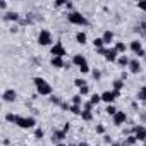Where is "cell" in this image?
<instances>
[{"label":"cell","mask_w":146,"mask_h":146,"mask_svg":"<svg viewBox=\"0 0 146 146\" xmlns=\"http://www.w3.org/2000/svg\"><path fill=\"white\" fill-rule=\"evenodd\" d=\"M33 83H35V86H36V93H38L40 96H52L53 88H52V84H50L46 79H43V78H35Z\"/></svg>","instance_id":"obj_1"},{"label":"cell","mask_w":146,"mask_h":146,"mask_svg":"<svg viewBox=\"0 0 146 146\" xmlns=\"http://www.w3.org/2000/svg\"><path fill=\"white\" fill-rule=\"evenodd\" d=\"M67 21L70 24H74V26H88V19L84 17V14L78 12V11H72V12H67Z\"/></svg>","instance_id":"obj_2"},{"label":"cell","mask_w":146,"mask_h":146,"mask_svg":"<svg viewBox=\"0 0 146 146\" xmlns=\"http://www.w3.org/2000/svg\"><path fill=\"white\" fill-rule=\"evenodd\" d=\"M16 125L21 127V129H33V127H36V119L35 117H21L19 115Z\"/></svg>","instance_id":"obj_3"},{"label":"cell","mask_w":146,"mask_h":146,"mask_svg":"<svg viewBox=\"0 0 146 146\" xmlns=\"http://www.w3.org/2000/svg\"><path fill=\"white\" fill-rule=\"evenodd\" d=\"M52 43H53L52 33H50L48 29H41L40 35H38V45H41V46H50ZM52 46H53V45H52Z\"/></svg>","instance_id":"obj_4"},{"label":"cell","mask_w":146,"mask_h":146,"mask_svg":"<svg viewBox=\"0 0 146 146\" xmlns=\"http://www.w3.org/2000/svg\"><path fill=\"white\" fill-rule=\"evenodd\" d=\"M102 95V102H105L107 105H113V102L119 98V95H120V91H113V90H107V91H103V93H100Z\"/></svg>","instance_id":"obj_5"},{"label":"cell","mask_w":146,"mask_h":146,"mask_svg":"<svg viewBox=\"0 0 146 146\" xmlns=\"http://www.w3.org/2000/svg\"><path fill=\"white\" fill-rule=\"evenodd\" d=\"M50 55H52V57H60V58H64V57L67 55V50H65V46H64L60 41H57V43L50 48Z\"/></svg>","instance_id":"obj_6"},{"label":"cell","mask_w":146,"mask_h":146,"mask_svg":"<svg viewBox=\"0 0 146 146\" xmlns=\"http://www.w3.org/2000/svg\"><path fill=\"white\" fill-rule=\"evenodd\" d=\"M81 117H83V120H86V122L93 120V105H91V102H88V103L83 105V113H81Z\"/></svg>","instance_id":"obj_7"},{"label":"cell","mask_w":146,"mask_h":146,"mask_svg":"<svg viewBox=\"0 0 146 146\" xmlns=\"http://www.w3.org/2000/svg\"><path fill=\"white\" fill-rule=\"evenodd\" d=\"M132 134L137 137V141H143V143L146 141V127L144 125H139V124L134 125L132 127Z\"/></svg>","instance_id":"obj_8"},{"label":"cell","mask_w":146,"mask_h":146,"mask_svg":"<svg viewBox=\"0 0 146 146\" xmlns=\"http://www.w3.org/2000/svg\"><path fill=\"white\" fill-rule=\"evenodd\" d=\"M112 120H113V125L120 127V125H124V124H125V120H127V115H125V112L119 110V112H117V113L112 117Z\"/></svg>","instance_id":"obj_9"},{"label":"cell","mask_w":146,"mask_h":146,"mask_svg":"<svg viewBox=\"0 0 146 146\" xmlns=\"http://www.w3.org/2000/svg\"><path fill=\"white\" fill-rule=\"evenodd\" d=\"M2 98H4V102L12 103V102L17 100V91H16V90H5L4 95H2Z\"/></svg>","instance_id":"obj_10"},{"label":"cell","mask_w":146,"mask_h":146,"mask_svg":"<svg viewBox=\"0 0 146 146\" xmlns=\"http://www.w3.org/2000/svg\"><path fill=\"white\" fill-rule=\"evenodd\" d=\"M103 57H105V60H107V62H117L119 53H117V50H115V48H107Z\"/></svg>","instance_id":"obj_11"},{"label":"cell","mask_w":146,"mask_h":146,"mask_svg":"<svg viewBox=\"0 0 146 146\" xmlns=\"http://www.w3.org/2000/svg\"><path fill=\"white\" fill-rule=\"evenodd\" d=\"M65 137H67V132H65L64 129H60V131H58V129H55V131H53V137H52V141L58 144V143L65 141Z\"/></svg>","instance_id":"obj_12"},{"label":"cell","mask_w":146,"mask_h":146,"mask_svg":"<svg viewBox=\"0 0 146 146\" xmlns=\"http://www.w3.org/2000/svg\"><path fill=\"white\" fill-rule=\"evenodd\" d=\"M129 72H131V74H139V72H141V62L137 58H131V62H129Z\"/></svg>","instance_id":"obj_13"},{"label":"cell","mask_w":146,"mask_h":146,"mask_svg":"<svg viewBox=\"0 0 146 146\" xmlns=\"http://www.w3.org/2000/svg\"><path fill=\"white\" fill-rule=\"evenodd\" d=\"M72 64L78 65V67H83L84 64H88V60H86V57L83 53H76L74 57H72Z\"/></svg>","instance_id":"obj_14"},{"label":"cell","mask_w":146,"mask_h":146,"mask_svg":"<svg viewBox=\"0 0 146 146\" xmlns=\"http://www.w3.org/2000/svg\"><path fill=\"white\" fill-rule=\"evenodd\" d=\"M50 64H52V67H55V69H64V67L67 65V64L64 62V58H60V57H52Z\"/></svg>","instance_id":"obj_15"},{"label":"cell","mask_w":146,"mask_h":146,"mask_svg":"<svg viewBox=\"0 0 146 146\" xmlns=\"http://www.w3.org/2000/svg\"><path fill=\"white\" fill-rule=\"evenodd\" d=\"M76 41H78L79 45H86V41H88V35H86L84 31H78V33H76Z\"/></svg>","instance_id":"obj_16"},{"label":"cell","mask_w":146,"mask_h":146,"mask_svg":"<svg viewBox=\"0 0 146 146\" xmlns=\"http://www.w3.org/2000/svg\"><path fill=\"white\" fill-rule=\"evenodd\" d=\"M5 19L7 21H14V23H21V14L19 12H7Z\"/></svg>","instance_id":"obj_17"},{"label":"cell","mask_w":146,"mask_h":146,"mask_svg":"<svg viewBox=\"0 0 146 146\" xmlns=\"http://www.w3.org/2000/svg\"><path fill=\"white\" fill-rule=\"evenodd\" d=\"M102 38H103V41H105V45H110L112 41H113V31H110V29H107L103 35H102Z\"/></svg>","instance_id":"obj_18"},{"label":"cell","mask_w":146,"mask_h":146,"mask_svg":"<svg viewBox=\"0 0 146 146\" xmlns=\"http://www.w3.org/2000/svg\"><path fill=\"white\" fill-rule=\"evenodd\" d=\"M129 48L132 50V53L136 55L137 52H141L143 50V45H141V41H137V40H134V41H131V45H129Z\"/></svg>","instance_id":"obj_19"},{"label":"cell","mask_w":146,"mask_h":146,"mask_svg":"<svg viewBox=\"0 0 146 146\" xmlns=\"http://www.w3.org/2000/svg\"><path fill=\"white\" fill-rule=\"evenodd\" d=\"M115 50H117V53L119 55H124L125 53V50H127V45L124 43V41H115V46H113Z\"/></svg>","instance_id":"obj_20"},{"label":"cell","mask_w":146,"mask_h":146,"mask_svg":"<svg viewBox=\"0 0 146 146\" xmlns=\"http://www.w3.org/2000/svg\"><path fill=\"white\" fill-rule=\"evenodd\" d=\"M129 62H131V58L127 55H119V58H117V64L120 67H129Z\"/></svg>","instance_id":"obj_21"},{"label":"cell","mask_w":146,"mask_h":146,"mask_svg":"<svg viewBox=\"0 0 146 146\" xmlns=\"http://www.w3.org/2000/svg\"><path fill=\"white\" fill-rule=\"evenodd\" d=\"M136 98H137L139 102H146V86H143V88H139V91H137V95H136Z\"/></svg>","instance_id":"obj_22"},{"label":"cell","mask_w":146,"mask_h":146,"mask_svg":"<svg viewBox=\"0 0 146 146\" xmlns=\"http://www.w3.org/2000/svg\"><path fill=\"white\" fill-rule=\"evenodd\" d=\"M112 88H113V91H120V90L124 88V81H122V79H115V81L112 83Z\"/></svg>","instance_id":"obj_23"},{"label":"cell","mask_w":146,"mask_h":146,"mask_svg":"<svg viewBox=\"0 0 146 146\" xmlns=\"http://www.w3.org/2000/svg\"><path fill=\"white\" fill-rule=\"evenodd\" d=\"M93 45H95V48H96V50L105 48V41H103V38H95V40H93Z\"/></svg>","instance_id":"obj_24"},{"label":"cell","mask_w":146,"mask_h":146,"mask_svg":"<svg viewBox=\"0 0 146 146\" xmlns=\"http://www.w3.org/2000/svg\"><path fill=\"white\" fill-rule=\"evenodd\" d=\"M70 105L83 107V96H81V95H74V96H72V103H70Z\"/></svg>","instance_id":"obj_25"},{"label":"cell","mask_w":146,"mask_h":146,"mask_svg":"<svg viewBox=\"0 0 146 146\" xmlns=\"http://www.w3.org/2000/svg\"><path fill=\"white\" fill-rule=\"evenodd\" d=\"M90 102H91V105L95 107V105H98L100 102H102V95H98V93H95V95H91V98H90Z\"/></svg>","instance_id":"obj_26"},{"label":"cell","mask_w":146,"mask_h":146,"mask_svg":"<svg viewBox=\"0 0 146 146\" xmlns=\"http://www.w3.org/2000/svg\"><path fill=\"white\" fill-rule=\"evenodd\" d=\"M17 117H19V115H16V113H12V112H11V113H7V115H5V120H7V122H11V124H16V122H17Z\"/></svg>","instance_id":"obj_27"},{"label":"cell","mask_w":146,"mask_h":146,"mask_svg":"<svg viewBox=\"0 0 146 146\" xmlns=\"http://www.w3.org/2000/svg\"><path fill=\"white\" fill-rule=\"evenodd\" d=\"M70 113H74V115H81L83 113V108L81 107H78V105H70Z\"/></svg>","instance_id":"obj_28"},{"label":"cell","mask_w":146,"mask_h":146,"mask_svg":"<svg viewBox=\"0 0 146 146\" xmlns=\"http://www.w3.org/2000/svg\"><path fill=\"white\" fill-rule=\"evenodd\" d=\"M105 112H107L108 115H112V117H113V115H115V113H117L119 110L115 108V105H107V108H105Z\"/></svg>","instance_id":"obj_29"},{"label":"cell","mask_w":146,"mask_h":146,"mask_svg":"<svg viewBox=\"0 0 146 146\" xmlns=\"http://www.w3.org/2000/svg\"><path fill=\"white\" fill-rule=\"evenodd\" d=\"M124 143H127V144H131V146H132V144H136V143H137V137H136L134 134H129V136H127V139H125Z\"/></svg>","instance_id":"obj_30"},{"label":"cell","mask_w":146,"mask_h":146,"mask_svg":"<svg viewBox=\"0 0 146 146\" xmlns=\"http://www.w3.org/2000/svg\"><path fill=\"white\" fill-rule=\"evenodd\" d=\"M43 136H45V131H43L41 127H36V129H35V137H36V139H41Z\"/></svg>","instance_id":"obj_31"},{"label":"cell","mask_w":146,"mask_h":146,"mask_svg":"<svg viewBox=\"0 0 146 146\" xmlns=\"http://www.w3.org/2000/svg\"><path fill=\"white\" fill-rule=\"evenodd\" d=\"M74 86L83 88V86H86V81H84V79H81V78H78V79H74Z\"/></svg>","instance_id":"obj_32"},{"label":"cell","mask_w":146,"mask_h":146,"mask_svg":"<svg viewBox=\"0 0 146 146\" xmlns=\"http://www.w3.org/2000/svg\"><path fill=\"white\" fill-rule=\"evenodd\" d=\"M79 95H81V96H88V95H90V88H88V84L83 86V88H79Z\"/></svg>","instance_id":"obj_33"},{"label":"cell","mask_w":146,"mask_h":146,"mask_svg":"<svg viewBox=\"0 0 146 146\" xmlns=\"http://www.w3.org/2000/svg\"><path fill=\"white\" fill-rule=\"evenodd\" d=\"M50 102H52L53 105H58V107H60V105L64 103V102H62V100H60L58 96H50Z\"/></svg>","instance_id":"obj_34"},{"label":"cell","mask_w":146,"mask_h":146,"mask_svg":"<svg viewBox=\"0 0 146 146\" xmlns=\"http://www.w3.org/2000/svg\"><path fill=\"white\" fill-rule=\"evenodd\" d=\"M90 70H91V69H90V65H88V64H84L83 67H79V72H81V74H88Z\"/></svg>","instance_id":"obj_35"},{"label":"cell","mask_w":146,"mask_h":146,"mask_svg":"<svg viewBox=\"0 0 146 146\" xmlns=\"http://www.w3.org/2000/svg\"><path fill=\"white\" fill-rule=\"evenodd\" d=\"M137 9L146 12V0H141V2H137Z\"/></svg>","instance_id":"obj_36"},{"label":"cell","mask_w":146,"mask_h":146,"mask_svg":"<svg viewBox=\"0 0 146 146\" xmlns=\"http://www.w3.org/2000/svg\"><path fill=\"white\" fill-rule=\"evenodd\" d=\"M91 74H93V79H96V81H98V79L102 78V72H100V70H96V69H95V70L91 72Z\"/></svg>","instance_id":"obj_37"},{"label":"cell","mask_w":146,"mask_h":146,"mask_svg":"<svg viewBox=\"0 0 146 146\" xmlns=\"http://www.w3.org/2000/svg\"><path fill=\"white\" fill-rule=\"evenodd\" d=\"M96 132H98V134H103V132H105V127H103L102 124H98V125H96Z\"/></svg>","instance_id":"obj_38"},{"label":"cell","mask_w":146,"mask_h":146,"mask_svg":"<svg viewBox=\"0 0 146 146\" xmlns=\"http://www.w3.org/2000/svg\"><path fill=\"white\" fill-rule=\"evenodd\" d=\"M103 141H105L107 144H113V141H112V137H110V136H107V134L103 136Z\"/></svg>","instance_id":"obj_39"},{"label":"cell","mask_w":146,"mask_h":146,"mask_svg":"<svg viewBox=\"0 0 146 146\" xmlns=\"http://www.w3.org/2000/svg\"><path fill=\"white\" fill-rule=\"evenodd\" d=\"M65 7H67V11H69V12L74 11V4H72V2H67V4H65Z\"/></svg>","instance_id":"obj_40"},{"label":"cell","mask_w":146,"mask_h":146,"mask_svg":"<svg viewBox=\"0 0 146 146\" xmlns=\"http://www.w3.org/2000/svg\"><path fill=\"white\" fill-rule=\"evenodd\" d=\"M136 55H137V57H136V58H141V57H143V58H144V57H146V52H144V50H141V52H137V53H136Z\"/></svg>","instance_id":"obj_41"},{"label":"cell","mask_w":146,"mask_h":146,"mask_svg":"<svg viewBox=\"0 0 146 146\" xmlns=\"http://www.w3.org/2000/svg\"><path fill=\"white\" fill-rule=\"evenodd\" d=\"M0 9L5 11V9H7V2H4V0H2V2H0Z\"/></svg>","instance_id":"obj_42"},{"label":"cell","mask_w":146,"mask_h":146,"mask_svg":"<svg viewBox=\"0 0 146 146\" xmlns=\"http://www.w3.org/2000/svg\"><path fill=\"white\" fill-rule=\"evenodd\" d=\"M60 108H62V110H69V108H70V105H67V103H62V105H60Z\"/></svg>","instance_id":"obj_43"},{"label":"cell","mask_w":146,"mask_h":146,"mask_svg":"<svg viewBox=\"0 0 146 146\" xmlns=\"http://www.w3.org/2000/svg\"><path fill=\"white\" fill-rule=\"evenodd\" d=\"M78 146H90V144H88V143H79Z\"/></svg>","instance_id":"obj_44"},{"label":"cell","mask_w":146,"mask_h":146,"mask_svg":"<svg viewBox=\"0 0 146 146\" xmlns=\"http://www.w3.org/2000/svg\"><path fill=\"white\" fill-rule=\"evenodd\" d=\"M112 146H122V144H119V143H113V144H112Z\"/></svg>","instance_id":"obj_45"},{"label":"cell","mask_w":146,"mask_h":146,"mask_svg":"<svg viewBox=\"0 0 146 146\" xmlns=\"http://www.w3.org/2000/svg\"><path fill=\"white\" fill-rule=\"evenodd\" d=\"M57 146H65V144H64V143H58V144H57Z\"/></svg>","instance_id":"obj_46"},{"label":"cell","mask_w":146,"mask_h":146,"mask_svg":"<svg viewBox=\"0 0 146 146\" xmlns=\"http://www.w3.org/2000/svg\"><path fill=\"white\" fill-rule=\"evenodd\" d=\"M122 146H131V144H127V143H122Z\"/></svg>","instance_id":"obj_47"},{"label":"cell","mask_w":146,"mask_h":146,"mask_svg":"<svg viewBox=\"0 0 146 146\" xmlns=\"http://www.w3.org/2000/svg\"><path fill=\"white\" fill-rule=\"evenodd\" d=\"M67 146H78V144H67Z\"/></svg>","instance_id":"obj_48"},{"label":"cell","mask_w":146,"mask_h":146,"mask_svg":"<svg viewBox=\"0 0 146 146\" xmlns=\"http://www.w3.org/2000/svg\"><path fill=\"white\" fill-rule=\"evenodd\" d=\"M143 146H146V141H144V143H143Z\"/></svg>","instance_id":"obj_49"},{"label":"cell","mask_w":146,"mask_h":146,"mask_svg":"<svg viewBox=\"0 0 146 146\" xmlns=\"http://www.w3.org/2000/svg\"><path fill=\"white\" fill-rule=\"evenodd\" d=\"M96 146H100V144H96Z\"/></svg>","instance_id":"obj_50"},{"label":"cell","mask_w":146,"mask_h":146,"mask_svg":"<svg viewBox=\"0 0 146 146\" xmlns=\"http://www.w3.org/2000/svg\"><path fill=\"white\" fill-rule=\"evenodd\" d=\"M144 60H146V57H144Z\"/></svg>","instance_id":"obj_51"}]
</instances>
